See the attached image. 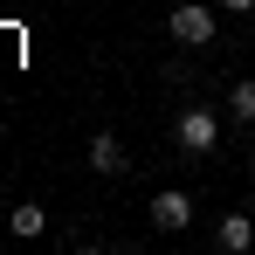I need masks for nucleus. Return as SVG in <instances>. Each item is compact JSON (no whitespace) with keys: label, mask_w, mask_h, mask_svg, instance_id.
Segmentation results:
<instances>
[{"label":"nucleus","mask_w":255,"mask_h":255,"mask_svg":"<svg viewBox=\"0 0 255 255\" xmlns=\"http://www.w3.org/2000/svg\"><path fill=\"white\" fill-rule=\"evenodd\" d=\"M172 138H179V152H186V159H200V152H214V138H221V118H214L207 104H193V111H179Z\"/></svg>","instance_id":"nucleus-1"},{"label":"nucleus","mask_w":255,"mask_h":255,"mask_svg":"<svg viewBox=\"0 0 255 255\" xmlns=\"http://www.w3.org/2000/svg\"><path fill=\"white\" fill-rule=\"evenodd\" d=\"M166 35H172V42H186V48H200V42H214V14H207V7H172Z\"/></svg>","instance_id":"nucleus-2"},{"label":"nucleus","mask_w":255,"mask_h":255,"mask_svg":"<svg viewBox=\"0 0 255 255\" xmlns=\"http://www.w3.org/2000/svg\"><path fill=\"white\" fill-rule=\"evenodd\" d=\"M186 221H193V200H186V193H159V200H152V228H166V235H179V228H186Z\"/></svg>","instance_id":"nucleus-3"},{"label":"nucleus","mask_w":255,"mask_h":255,"mask_svg":"<svg viewBox=\"0 0 255 255\" xmlns=\"http://www.w3.org/2000/svg\"><path fill=\"white\" fill-rule=\"evenodd\" d=\"M90 166H97V172H125V166H131V152L111 138V131H97V138H90Z\"/></svg>","instance_id":"nucleus-4"},{"label":"nucleus","mask_w":255,"mask_h":255,"mask_svg":"<svg viewBox=\"0 0 255 255\" xmlns=\"http://www.w3.org/2000/svg\"><path fill=\"white\" fill-rule=\"evenodd\" d=\"M214 242H221V249H228V255H242V249H249V242H255V214H228Z\"/></svg>","instance_id":"nucleus-5"},{"label":"nucleus","mask_w":255,"mask_h":255,"mask_svg":"<svg viewBox=\"0 0 255 255\" xmlns=\"http://www.w3.org/2000/svg\"><path fill=\"white\" fill-rule=\"evenodd\" d=\"M228 111H235L242 125H255V76H242V83L228 90Z\"/></svg>","instance_id":"nucleus-6"},{"label":"nucleus","mask_w":255,"mask_h":255,"mask_svg":"<svg viewBox=\"0 0 255 255\" xmlns=\"http://www.w3.org/2000/svg\"><path fill=\"white\" fill-rule=\"evenodd\" d=\"M7 228H14V235H42L48 214H42V207H14V214H7Z\"/></svg>","instance_id":"nucleus-7"},{"label":"nucleus","mask_w":255,"mask_h":255,"mask_svg":"<svg viewBox=\"0 0 255 255\" xmlns=\"http://www.w3.org/2000/svg\"><path fill=\"white\" fill-rule=\"evenodd\" d=\"M221 7H228V14H249V7H255V0H221Z\"/></svg>","instance_id":"nucleus-8"},{"label":"nucleus","mask_w":255,"mask_h":255,"mask_svg":"<svg viewBox=\"0 0 255 255\" xmlns=\"http://www.w3.org/2000/svg\"><path fill=\"white\" fill-rule=\"evenodd\" d=\"M249 214H255V200H249Z\"/></svg>","instance_id":"nucleus-9"}]
</instances>
